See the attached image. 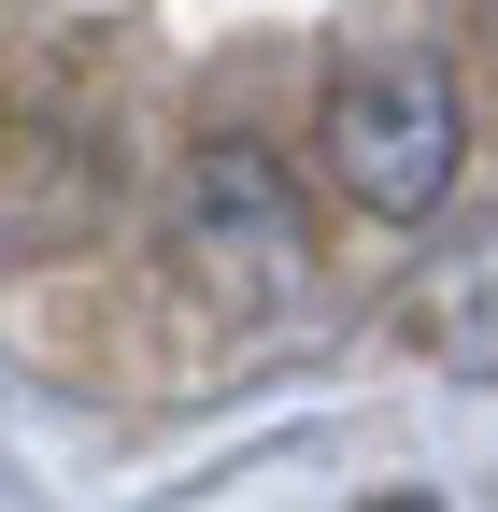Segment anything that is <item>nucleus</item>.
<instances>
[{"instance_id":"nucleus-1","label":"nucleus","mask_w":498,"mask_h":512,"mask_svg":"<svg viewBox=\"0 0 498 512\" xmlns=\"http://www.w3.org/2000/svg\"><path fill=\"white\" fill-rule=\"evenodd\" d=\"M328 185L356 214H385V228H413V214H442L456 200V157H470V100H456V72L427 43H385V57H342L328 72Z\"/></svg>"},{"instance_id":"nucleus-2","label":"nucleus","mask_w":498,"mask_h":512,"mask_svg":"<svg viewBox=\"0 0 498 512\" xmlns=\"http://www.w3.org/2000/svg\"><path fill=\"white\" fill-rule=\"evenodd\" d=\"M157 242H171V271L214 313H285L299 285H314V214H299V171L271 143H200L171 171Z\"/></svg>"}]
</instances>
